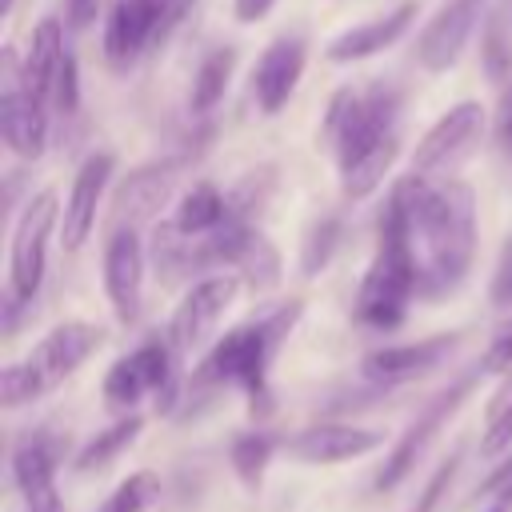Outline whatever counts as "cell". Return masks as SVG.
Masks as SVG:
<instances>
[{"label":"cell","instance_id":"cell-28","mask_svg":"<svg viewBox=\"0 0 512 512\" xmlns=\"http://www.w3.org/2000/svg\"><path fill=\"white\" fill-rule=\"evenodd\" d=\"M336 244H340V220H336V216L312 220L308 232H304V244H300V272H304V276H320V272L328 268Z\"/></svg>","mask_w":512,"mask_h":512},{"label":"cell","instance_id":"cell-4","mask_svg":"<svg viewBox=\"0 0 512 512\" xmlns=\"http://www.w3.org/2000/svg\"><path fill=\"white\" fill-rule=\"evenodd\" d=\"M400 120V92L388 84H376L372 92L356 96L352 88H340L328 100V116H324V136L336 148V164H348L388 140H400L396 132Z\"/></svg>","mask_w":512,"mask_h":512},{"label":"cell","instance_id":"cell-13","mask_svg":"<svg viewBox=\"0 0 512 512\" xmlns=\"http://www.w3.org/2000/svg\"><path fill=\"white\" fill-rule=\"evenodd\" d=\"M456 348H460V332H436L412 344H380L360 360V376L376 388H396L436 372Z\"/></svg>","mask_w":512,"mask_h":512},{"label":"cell","instance_id":"cell-7","mask_svg":"<svg viewBox=\"0 0 512 512\" xmlns=\"http://www.w3.org/2000/svg\"><path fill=\"white\" fill-rule=\"evenodd\" d=\"M176 360H180V356H176V348L168 344V336L144 340L140 348L124 352V356L108 368V376H104V400H108L112 408H120V412H132L144 396H156V404H160L164 412H172L176 400H180V392H176V380H180Z\"/></svg>","mask_w":512,"mask_h":512},{"label":"cell","instance_id":"cell-35","mask_svg":"<svg viewBox=\"0 0 512 512\" xmlns=\"http://www.w3.org/2000/svg\"><path fill=\"white\" fill-rule=\"evenodd\" d=\"M488 300L496 308L512 312V236L500 248V260H496V272H492V284H488Z\"/></svg>","mask_w":512,"mask_h":512},{"label":"cell","instance_id":"cell-22","mask_svg":"<svg viewBox=\"0 0 512 512\" xmlns=\"http://www.w3.org/2000/svg\"><path fill=\"white\" fill-rule=\"evenodd\" d=\"M64 32H60V20L56 16H44L40 24H36V32H32V44H28V52H24V60H20V76H24V84L36 92V96H52V84H56V72H60V64H64Z\"/></svg>","mask_w":512,"mask_h":512},{"label":"cell","instance_id":"cell-34","mask_svg":"<svg viewBox=\"0 0 512 512\" xmlns=\"http://www.w3.org/2000/svg\"><path fill=\"white\" fill-rule=\"evenodd\" d=\"M480 372L512 376V320H504V324L492 332V340H488V348H484V356H480Z\"/></svg>","mask_w":512,"mask_h":512},{"label":"cell","instance_id":"cell-29","mask_svg":"<svg viewBox=\"0 0 512 512\" xmlns=\"http://www.w3.org/2000/svg\"><path fill=\"white\" fill-rule=\"evenodd\" d=\"M508 448H512V376L492 396V404L484 412V440H480L484 456H500Z\"/></svg>","mask_w":512,"mask_h":512},{"label":"cell","instance_id":"cell-9","mask_svg":"<svg viewBox=\"0 0 512 512\" xmlns=\"http://www.w3.org/2000/svg\"><path fill=\"white\" fill-rule=\"evenodd\" d=\"M100 340H104V332H100L96 324H88V320H64V324L48 328V332L28 348V356L20 360L24 372H28V380H32V392L44 396V392H52L56 384H64V380L100 348Z\"/></svg>","mask_w":512,"mask_h":512},{"label":"cell","instance_id":"cell-37","mask_svg":"<svg viewBox=\"0 0 512 512\" xmlns=\"http://www.w3.org/2000/svg\"><path fill=\"white\" fill-rule=\"evenodd\" d=\"M480 496H488V500H496V496H512V456H508L500 468L488 472V480L476 488V500H480Z\"/></svg>","mask_w":512,"mask_h":512},{"label":"cell","instance_id":"cell-1","mask_svg":"<svg viewBox=\"0 0 512 512\" xmlns=\"http://www.w3.org/2000/svg\"><path fill=\"white\" fill-rule=\"evenodd\" d=\"M404 204L412 252L420 264V296L436 300L464 284L476 256V196L456 176L408 172L392 184Z\"/></svg>","mask_w":512,"mask_h":512},{"label":"cell","instance_id":"cell-24","mask_svg":"<svg viewBox=\"0 0 512 512\" xmlns=\"http://www.w3.org/2000/svg\"><path fill=\"white\" fill-rule=\"evenodd\" d=\"M396 156H400V140H388V144H380V148H372V152H364V156L340 164V192H344L348 200L372 196V192L384 184V176L392 172Z\"/></svg>","mask_w":512,"mask_h":512},{"label":"cell","instance_id":"cell-2","mask_svg":"<svg viewBox=\"0 0 512 512\" xmlns=\"http://www.w3.org/2000/svg\"><path fill=\"white\" fill-rule=\"evenodd\" d=\"M304 312V300H288L276 304L272 312L228 328L196 364V372L188 376V392H216V388H244L252 400V412H268L272 408V392H268V364L276 360L280 344L288 340V332L296 328Z\"/></svg>","mask_w":512,"mask_h":512},{"label":"cell","instance_id":"cell-23","mask_svg":"<svg viewBox=\"0 0 512 512\" xmlns=\"http://www.w3.org/2000/svg\"><path fill=\"white\" fill-rule=\"evenodd\" d=\"M228 196L212 184V180H196L180 200H176V212H172V228L180 236H208L216 232L224 220H228Z\"/></svg>","mask_w":512,"mask_h":512},{"label":"cell","instance_id":"cell-27","mask_svg":"<svg viewBox=\"0 0 512 512\" xmlns=\"http://www.w3.org/2000/svg\"><path fill=\"white\" fill-rule=\"evenodd\" d=\"M272 452H276V436L272 432H244V436L232 440L228 464H232V472L240 476V484L248 492L260 488V480H264V472L272 464Z\"/></svg>","mask_w":512,"mask_h":512},{"label":"cell","instance_id":"cell-8","mask_svg":"<svg viewBox=\"0 0 512 512\" xmlns=\"http://www.w3.org/2000/svg\"><path fill=\"white\" fill-rule=\"evenodd\" d=\"M240 288H244L240 272H212V276H200L184 292V300L176 304V312L168 320V332H164L168 344L176 348V356H188L192 348H200L216 332L224 312L236 304Z\"/></svg>","mask_w":512,"mask_h":512},{"label":"cell","instance_id":"cell-26","mask_svg":"<svg viewBox=\"0 0 512 512\" xmlns=\"http://www.w3.org/2000/svg\"><path fill=\"white\" fill-rule=\"evenodd\" d=\"M140 428H144V420L136 416V412H124L116 424H108L104 432H96L80 452H76V460H72V468L76 472H92V468H104L108 460H116L136 436H140Z\"/></svg>","mask_w":512,"mask_h":512},{"label":"cell","instance_id":"cell-14","mask_svg":"<svg viewBox=\"0 0 512 512\" xmlns=\"http://www.w3.org/2000/svg\"><path fill=\"white\" fill-rule=\"evenodd\" d=\"M180 168L184 160L180 156H164V160H152L136 172H128L112 196V216H108V232L116 228H140L144 220H152L176 192V180H180Z\"/></svg>","mask_w":512,"mask_h":512},{"label":"cell","instance_id":"cell-20","mask_svg":"<svg viewBox=\"0 0 512 512\" xmlns=\"http://www.w3.org/2000/svg\"><path fill=\"white\" fill-rule=\"evenodd\" d=\"M412 16H416V0H404L400 8H392L388 16H376V20H364L348 32H340L336 40H328L324 56L332 64H352V60H368L384 48H392L408 28H412Z\"/></svg>","mask_w":512,"mask_h":512},{"label":"cell","instance_id":"cell-25","mask_svg":"<svg viewBox=\"0 0 512 512\" xmlns=\"http://www.w3.org/2000/svg\"><path fill=\"white\" fill-rule=\"evenodd\" d=\"M232 68H236V48H216L200 60L196 76H192V96H188V108L192 116H208L224 92H228V80H232Z\"/></svg>","mask_w":512,"mask_h":512},{"label":"cell","instance_id":"cell-12","mask_svg":"<svg viewBox=\"0 0 512 512\" xmlns=\"http://www.w3.org/2000/svg\"><path fill=\"white\" fill-rule=\"evenodd\" d=\"M48 100L36 96L24 76H20V60L16 52H4V92H0V132L4 144L20 156V160H36L48 144Z\"/></svg>","mask_w":512,"mask_h":512},{"label":"cell","instance_id":"cell-5","mask_svg":"<svg viewBox=\"0 0 512 512\" xmlns=\"http://www.w3.org/2000/svg\"><path fill=\"white\" fill-rule=\"evenodd\" d=\"M196 0H112L104 16V60L116 72H128L148 48H160Z\"/></svg>","mask_w":512,"mask_h":512},{"label":"cell","instance_id":"cell-6","mask_svg":"<svg viewBox=\"0 0 512 512\" xmlns=\"http://www.w3.org/2000/svg\"><path fill=\"white\" fill-rule=\"evenodd\" d=\"M60 212H64L60 196L44 188L16 216L12 240H8V312L36 300L44 284V264H48V236L60 224Z\"/></svg>","mask_w":512,"mask_h":512},{"label":"cell","instance_id":"cell-11","mask_svg":"<svg viewBox=\"0 0 512 512\" xmlns=\"http://www.w3.org/2000/svg\"><path fill=\"white\" fill-rule=\"evenodd\" d=\"M480 380V364L468 372V376H460L456 384H448L440 396H432L428 400V408L404 428V436L396 440V448L388 452V460H384V468L376 472V488L380 492H388V488H396L412 468H416V460L424 456V448L436 440V432L448 424V416L468 400V392H472V384Z\"/></svg>","mask_w":512,"mask_h":512},{"label":"cell","instance_id":"cell-40","mask_svg":"<svg viewBox=\"0 0 512 512\" xmlns=\"http://www.w3.org/2000/svg\"><path fill=\"white\" fill-rule=\"evenodd\" d=\"M272 4L276 0H232V16L240 24H256V20H264L272 12Z\"/></svg>","mask_w":512,"mask_h":512},{"label":"cell","instance_id":"cell-39","mask_svg":"<svg viewBox=\"0 0 512 512\" xmlns=\"http://www.w3.org/2000/svg\"><path fill=\"white\" fill-rule=\"evenodd\" d=\"M496 140H500V148L512 156V92H508V88H504L500 112H496Z\"/></svg>","mask_w":512,"mask_h":512},{"label":"cell","instance_id":"cell-19","mask_svg":"<svg viewBox=\"0 0 512 512\" xmlns=\"http://www.w3.org/2000/svg\"><path fill=\"white\" fill-rule=\"evenodd\" d=\"M384 444L380 428H360V424H308L288 440V452L304 464H340L368 456Z\"/></svg>","mask_w":512,"mask_h":512},{"label":"cell","instance_id":"cell-10","mask_svg":"<svg viewBox=\"0 0 512 512\" xmlns=\"http://www.w3.org/2000/svg\"><path fill=\"white\" fill-rule=\"evenodd\" d=\"M484 136V108L476 100L452 104L416 144L412 152V172L420 176H452Z\"/></svg>","mask_w":512,"mask_h":512},{"label":"cell","instance_id":"cell-38","mask_svg":"<svg viewBox=\"0 0 512 512\" xmlns=\"http://www.w3.org/2000/svg\"><path fill=\"white\" fill-rule=\"evenodd\" d=\"M100 4L104 0H68V8H64V20H68V28H88L96 16H100Z\"/></svg>","mask_w":512,"mask_h":512},{"label":"cell","instance_id":"cell-41","mask_svg":"<svg viewBox=\"0 0 512 512\" xmlns=\"http://www.w3.org/2000/svg\"><path fill=\"white\" fill-rule=\"evenodd\" d=\"M480 512H512V496H496V500H488Z\"/></svg>","mask_w":512,"mask_h":512},{"label":"cell","instance_id":"cell-31","mask_svg":"<svg viewBox=\"0 0 512 512\" xmlns=\"http://www.w3.org/2000/svg\"><path fill=\"white\" fill-rule=\"evenodd\" d=\"M480 56H484V72L492 80H508L512 76V40H508V28H504V16H492L484 36H480Z\"/></svg>","mask_w":512,"mask_h":512},{"label":"cell","instance_id":"cell-33","mask_svg":"<svg viewBox=\"0 0 512 512\" xmlns=\"http://www.w3.org/2000/svg\"><path fill=\"white\" fill-rule=\"evenodd\" d=\"M456 468H460V452H452L432 476H428V484H424V492L416 496V504L408 508V512H436L440 504H444V496H448V488H452V480H456Z\"/></svg>","mask_w":512,"mask_h":512},{"label":"cell","instance_id":"cell-3","mask_svg":"<svg viewBox=\"0 0 512 512\" xmlns=\"http://www.w3.org/2000/svg\"><path fill=\"white\" fill-rule=\"evenodd\" d=\"M412 296H420V264L412 252V232L404 204L388 192V204L376 220V252L356 292V320L376 332H392L404 324Z\"/></svg>","mask_w":512,"mask_h":512},{"label":"cell","instance_id":"cell-32","mask_svg":"<svg viewBox=\"0 0 512 512\" xmlns=\"http://www.w3.org/2000/svg\"><path fill=\"white\" fill-rule=\"evenodd\" d=\"M48 104H52L60 116H72V112L80 108V68H76V56H72V52L64 56V64H60V72H56V84H52Z\"/></svg>","mask_w":512,"mask_h":512},{"label":"cell","instance_id":"cell-18","mask_svg":"<svg viewBox=\"0 0 512 512\" xmlns=\"http://www.w3.org/2000/svg\"><path fill=\"white\" fill-rule=\"evenodd\" d=\"M304 60H308V48L300 36H276L260 52V60L252 68V92H256V104L264 116H276L292 100V92L304 76Z\"/></svg>","mask_w":512,"mask_h":512},{"label":"cell","instance_id":"cell-16","mask_svg":"<svg viewBox=\"0 0 512 512\" xmlns=\"http://www.w3.org/2000/svg\"><path fill=\"white\" fill-rule=\"evenodd\" d=\"M116 172V156L112 152H92L84 156V164L76 168L72 176V192L64 200V212H60V236H64V248H80L92 228H96V208L104 200V188Z\"/></svg>","mask_w":512,"mask_h":512},{"label":"cell","instance_id":"cell-17","mask_svg":"<svg viewBox=\"0 0 512 512\" xmlns=\"http://www.w3.org/2000/svg\"><path fill=\"white\" fill-rule=\"evenodd\" d=\"M480 8H484V0H444L440 12L424 24V32L416 40V60L428 72H448L460 60L472 28L480 24Z\"/></svg>","mask_w":512,"mask_h":512},{"label":"cell","instance_id":"cell-21","mask_svg":"<svg viewBox=\"0 0 512 512\" xmlns=\"http://www.w3.org/2000/svg\"><path fill=\"white\" fill-rule=\"evenodd\" d=\"M56 440L40 428L32 436H24L16 448H12V484L20 488L24 504H52L60 500L56 496Z\"/></svg>","mask_w":512,"mask_h":512},{"label":"cell","instance_id":"cell-15","mask_svg":"<svg viewBox=\"0 0 512 512\" xmlns=\"http://www.w3.org/2000/svg\"><path fill=\"white\" fill-rule=\"evenodd\" d=\"M104 292H108L112 316L120 324H136L140 292H144V240H140L136 228L108 232V244H104Z\"/></svg>","mask_w":512,"mask_h":512},{"label":"cell","instance_id":"cell-30","mask_svg":"<svg viewBox=\"0 0 512 512\" xmlns=\"http://www.w3.org/2000/svg\"><path fill=\"white\" fill-rule=\"evenodd\" d=\"M160 496V476L156 472H132L112 488V496L96 512H148Z\"/></svg>","mask_w":512,"mask_h":512},{"label":"cell","instance_id":"cell-42","mask_svg":"<svg viewBox=\"0 0 512 512\" xmlns=\"http://www.w3.org/2000/svg\"><path fill=\"white\" fill-rule=\"evenodd\" d=\"M24 512H60V500H52V504H24Z\"/></svg>","mask_w":512,"mask_h":512},{"label":"cell","instance_id":"cell-36","mask_svg":"<svg viewBox=\"0 0 512 512\" xmlns=\"http://www.w3.org/2000/svg\"><path fill=\"white\" fill-rule=\"evenodd\" d=\"M0 400H4V408H20V404L36 400V392H32V380H28L24 364H8V368L0 372Z\"/></svg>","mask_w":512,"mask_h":512}]
</instances>
